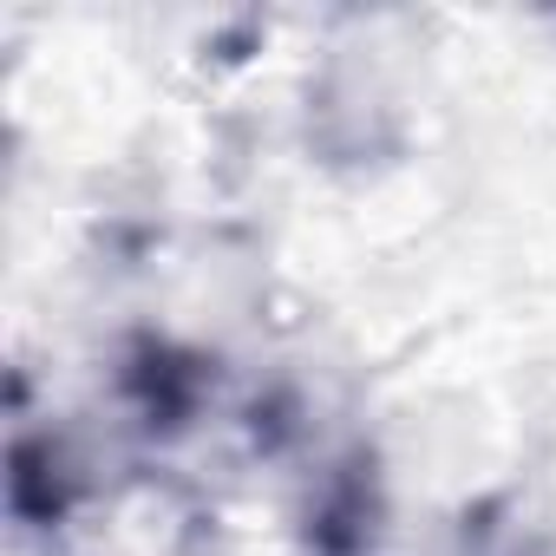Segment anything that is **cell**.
I'll list each match as a JSON object with an SVG mask.
<instances>
[{
	"mask_svg": "<svg viewBox=\"0 0 556 556\" xmlns=\"http://www.w3.org/2000/svg\"><path fill=\"white\" fill-rule=\"evenodd\" d=\"M302 549L308 556H387V491H380L374 452H348L341 465H328L302 523Z\"/></svg>",
	"mask_w": 556,
	"mask_h": 556,
	"instance_id": "cell-1",
	"label": "cell"
}]
</instances>
